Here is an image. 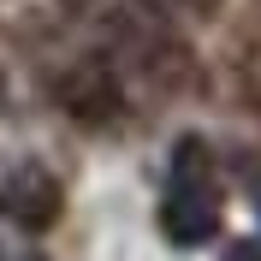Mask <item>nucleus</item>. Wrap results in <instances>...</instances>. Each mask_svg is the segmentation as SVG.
Here are the masks:
<instances>
[{
  "instance_id": "1",
  "label": "nucleus",
  "mask_w": 261,
  "mask_h": 261,
  "mask_svg": "<svg viewBox=\"0 0 261 261\" xmlns=\"http://www.w3.org/2000/svg\"><path fill=\"white\" fill-rule=\"evenodd\" d=\"M161 231L172 249H202L220 231V184H214V154L202 137H184L172 148V172L161 196Z\"/></svg>"
},
{
  "instance_id": "2",
  "label": "nucleus",
  "mask_w": 261,
  "mask_h": 261,
  "mask_svg": "<svg viewBox=\"0 0 261 261\" xmlns=\"http://www.w3.org/2000/svg\"><path fill=\"white\" fill-rule=\"evenodd\" d=\"M54 101H60L77 125H113L119 107H125V89H119L113 65L89 54V60H71L60 77H54Z\"/></svg>"
},
{
  "instance_id": "3",
  "label": "nucleus",
  "mask_w": 261,
  "mask_h": 261,
  "mask_svg": "<svg viewBox=\"0 0 261 261\" xmlns=\"http://www.w3.org/2000/svg\"><path fill=\"white\" fill-rule=\"evenodd\" d=\"M65 208V190L48 166L36 161H18L12 172H0V214H12V226L24 231H48Z\"/></svg>"
},
{
  "instance_id": "4",
  "label": "nucleus",
  "mask_w": 261,
  "mask_h": 261,
  "mask_svg": "<svg viewBox=\"0 0 261 261\" xmlns=\"http://www.w3.org/2000/svg\"><path fill=\"white\" fill-rule=\"evenodd\" d=\"M161 6H178V12H190V18H214L226 0H161Z\"/></svg>"
},
{
  "instance_id": "5",
  "label": "nucleus",
  "mask_w": 261,
  "mask_h": 261,
  "mask_svg": "<svg viewBox=\"0 0 261 261\" xmlns=\"http://www.w3.org/2000/svg\"><path fill=\"white\" fill-rule=\"evenodd\" d=\"M226 261H261V244H238V249H231Z\"/></svg>"
},
{
  "instance_id": "6",
  "label": "nucleus",
  "mask_w": 261,
  "mask_h": 261,
  "mask_svg": "<svg viewBox=\"0 0 261 261\" xmlns=\"http://www.w3.org/2000/svg\"><path fill=\"white\" fill-rule=\"evenodd\" d=\"M30 261H36V255H30Z\"/></svg>"
}]
</instances>
